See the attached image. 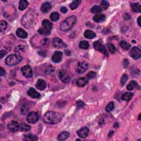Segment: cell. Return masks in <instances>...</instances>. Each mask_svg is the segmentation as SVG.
Returning <instances> with one entry per match:
<instances>
[{
    "mask_svg": "<svg viewBox=\"0 0 141 141\" xmlns=\"http://www.w3.org/2000/svg\"><path fill=\"white\" fill-rule=\"evenodd\" d=\"M62 114L55 112V111H48L45 114L44 116V121L46 124H56L60 122L63 118Z\"/></svg>",
    "mask_w": 141,
    "mask_h": 141,
    "instance_id": "cell-1",
    "label": "cell"
},
{
    "mask_svg": "<svg viewBox=\"0 0 141 141\" xmlns=\"http://www.w3.org/2000/svg\"><path fill=\"white\" fill-rule=\"evenodd\" d=\"M77 18L76 15H71L68 17L63 22L61 23L60 25V30L62 31H67L73 28L76 24Z\"/></svg>",
    "mask_w": 141,
    "mask_h": 141,
    "instance_id": "cell-2",
    "label": "cell"
},
{
    "mask_svg": "<svg viewBox=\"0 0 141 141\" xmlns=\"http://www.w3.org/2000/svg\"><path fill=\"white\" fill-rule=\"evenodd\" d=\"M23 57L19 55H10L7 56L5 60L6 64L9 66H14L17 65L21 62L22 60Z\"/></svg>",
    "mask_w": 141,
    "mask_h": 141,
    "instance_id": "cell-3",
    "label": "cell"
},
{
    "mask_svg": "<svg viewBox=\"0 0 141 141\" xmlns=\"http://www.w3.org/2000/svg\"><path fill=\"white\" fill-rule=\"evenodd\" d=\"M93 46H94V48L96 50H97V51L102 53V54L106 56H108V53L107 50H106L104 45L103 44L102 42L100 41L99 40L95 41L94 42V44H93Z\"/></svg>",
    "mask_w": 141,
    "mask_h": 141,
    "instance_id": "cell-4",
    "label": "cell"
},
{
    "mask_svg": "<svg viewBox=\"0 0 141 141\" xmlns=\"http://www.w3.org/2000/svg\"><path fill=\"white\" fill-rule=\"evenodd\" d=\"M89 65L86 62H81L78 63L76 66V71L77 73L81 74L86 72V70L88 68Z\"/></svg>",
    "mask_w": 141,
    "mask_h": 141,
    "instance_id": "cell-5",
    "label": "cell"
},
{
    "mask_svg": "<svg viewBox=\"0 0 141 141\" xmlns=\"http://www.w3.org/2000/svg\"><path fill=\"white\" fill-rule=\"evenodd\" d=\"M58 76H59L61 81L64 82V83H68L70 81L71 77L70 76V74L66 70H61L59 72Z\"/></svg>",
    "mask_w": 141,
    "mask_h": 141,
    "instance_id": "cell-6",
    "label": "cell"
},
{
    "mask_svg": "<svg viewBox=\"0 0 141 141\" xmlns=\"http://www.w3.org/2000/svg\"><path fill=\"white\" fill-rule=\"evenodd\" d=\"M52 44L53 46L57 49H63L67 47V45L64 43L62 40L58 38H55L53 40Z\"/></svg>",
    "mask_w": 141,
    "mask_h": 141,
    "instance_id": "cell-7",
    "label": "cell"
},
{
    "mask_svg": "<svg viewBox=\"0 0 141 141\" xmlns=\"http://www.w3.org/2000/svg\"><path fill=\"white\" fill-rule=\"evenodd\" d=\"M21 71L23 75L25 78H30L33 76V71L29 65H25L21 68Z\"/></svg>",
    "mask_w": 141,
    "mask_h": 141,
    "instance_id": "cell-8",
    "label": "cell"
},
{
    "mask_svg": "<svg viewBox=\"0 0 141 141\" xmlns=\"http://www.w3.org/2000/svg\"><path fill=\"white\" fill-rule=\"evenodd\" d=\"M27 121L30 124H35L39 119V115L36 112H31L27 116Z\"/></svg>",
    "mask_w": 141,
    "mask_h": 141,
    "instance_id": "cell-9",
    "label": "cell"
},
{
    "mask_svg": "<svg viewBox=\"0 0 141 141\" xmlns=\"http://www.w3.org/2000/svg\"><path fill=\"white\" fill-rule=\"evenodd\" d=\"M130 56L134 59H138L141 56V51L137 47H134L130 51Z\"/></svg>",
    "mask_w": 141,
    "mask_h": 141,
    "instance_id": "cell-10",
    "label": "cell"
},
{
    "mask_svg": "<svg viewBox=\"0 0 141 141\" xmlns=\"http://www.w3.org/2000/svg\"><path fill=\"white\" fill-rule=\"evenodd\" d=\"M20 125L17 121H12L8 125V128L12 132H16L19 130Z\"/></svg>",
    "mask_w": 141,
    "mask_h": 141,
    "instance_id": "cell-11",
    "label": "cell"
},
{
    "mask_svg": "<svg viewBox=\"0 0 141 141\" xmlns=\"http://www.w3.org/2000/svg\"><path fill=\"white\" fill-rule=\"evenodd\" d=\"M89 132V130L88 128H87V127H82L81 129H80L77 131V135H78V136L80 137L81 138H84L88 136Z\"/></svg>",
    "mask_w": 141,
    "mask_h": 141,
    "instance_id": "cell-12",
    "label": "cell"
},
{
    "mask_svg": "<svg viewBox=\"0 0 141 141\" xmlns=\"http://www.w3.org/2000/svg\"><path fill=\"white\" fill-rule=\"evenodd\" d=\"M62 53L61 51H56L52 55V60L55 63H59L62 60Z\"/></svg>",
    "mask_w": 141,
    "mask_h": 141,
    "instance_id": "cell-13",
    "label": "cell"
},
{
    "mask_svg": "<svg viewBox=\"0 0 141 141\" xmlns=\"http://www.w3.org/2000/svg\"><path fill=\"white\" fill-rule=\"evenodd\" d=\"M27 93L29 96H30L32 98H34V99H35V98L36 99H38V98L41 97L40 94L37 92L33 88H31L29 89Z\"/></svg>",
    "mask_w": 141,
    "mask_h": 141,
    "instance_id": "cell-14",
    "label": "cell"
},
{
    "mask_svg": "<svg viewBox=\"0 0 141 141\" xmlns=\"http://www.w3.org/2000/svg\"><path fill=\"white\" fill-rule=\"evenodd\" d=\"M36 88L40 90H42L46 88V82L42 79H40L36 82V84L35 85Z\"/></svg>",
    "mask_w": 141,
    "mask_h": 141,
    "instance_id": "cell-15",
    "label": "cell"
},
{
    "mask_svg": "<svg viewBox=\"0 0 141 141\" xmlns=\"http://www.w3.org/2000/svg\"><path fill=\"white\" fill-rule=\"evenodd\" d=\"M88 83V80L87 78H84V77L77 79L76 82L77 86L79 87H83L86 86Z\"/></svg>",
    "mask_w": 141,
    "mask_h": 141,
    "instance_id": "cell-16",
    "label": "cell"
},
{
    "mask_svg": "<svg viewBox=\"0 0 141 141\" xmlns=\"http://www.w3.org/2000/svg\"><path fill=\"white\" fill-rule=\"evenodd\" d=\"M16 35L18 37L21 39H25L27 38L28 33L22 28L18 29L16 31Z\"/></svg>",
    "mask_w": 141,
    "mask_h": 141,
    "instance_id": "cell-17",
    "label": "cell"
},
{
    "mask_svg": "<svg viewBox=\"0 0 141 141\" xmlns=\"http://www.w3.org/2000/svg\"><path fill=\"white\" fill-rule=\"evenodd\" d=\"M51 6L49 2H46L41 5V10L44 13L49 12L50 10H51Z\"/></svg>",
    "mask_w": 141,
    "mask_h": 141,
    "instance_id": "cell-18",
    "label": "cell"
},
{
    "mask_svg": "<svg viewBox=\"0 0 141 141\" xmlns=\"http://www.w3.org/2000/svg\"><path fill=\"white\" fill-rule=\"evenodd\" d=\"M42 26L43 28L47 29V30L51 31V29L53 28V25L51 22H50L49 20L47 19H45L42 22Z\"/></svg>",
    "mask_w": 141,
    "mask_h": 141,
    "instance_id": "cell-19",
    "label": "cell"
},
{
    "mask_svg": "<svg viewBox=\"0 0 141 141\" xmlns=\"http://www.w3.org/2000/svg\"><path fill=\"white\" fill-rule=\"evenodd\" d=\"M105 18L106 17L105 15L102 14H97L94 15V17H93V20H94V21H95V22L100 23L104 21L105 20Z\"/></svg>",
    "mask_w": 141,
    "mask_h": 141,
    "instance_id": "cell-20",
    "label": "cell"
},
{
    "mask_svg": "<svg viewBox=\"0 0 141 141\" xmlns=\"http://www.w3.org/2000/svg\"><path fill=\"white\" fill-rule=\"evenodd\" d=\"M69 136H70V134H69L68 132L63 131L62 132H61V134L58 136L57 140L58 141H62L67 139Z\"/></svg>",
    "mask_w": 141,
    "mask_h": 141,
    "instance_id": "cell-21",
    "label": "cell"
},
{
    "mask_svg": "<svg viewBox=\"0 0 141 141\" xmlns=\"http://www.w3.org/2000/svg\"><path fill=\"white\" fill-rule=\"evenodd\" d=\"M95 33L90 30H86L84 33V36L87 39H93L95 37Z\"/></svg>",
    "mask_w": 141,
    "mask_h": 141,
    "instance_id": "cell-22",
    "label": "cell"
},
{
    "mask_svg": "<svg viewBox=\"0 0 141 141\" xmlns=\"http://www.w3.org/2000/svg\"><path fill=\"white\" fill-rule=\"evenodd\" d=\"M133 96H134V94H133L132 93L126 92L122 95L121 99L122 100H125V101H127V102H129V101H130L132 99Z\"/></svg>",
    "mask_w": 141,
    "mask_h": 141,
    "instance_id": "cell-23",
    "label": "cell"
},
{
    "mask_svg": "<svg viewBox=\"0 0 141 141\" xmlns=\"http://www.w3.org/2000/svg\"><path fill=\"white\" fill-rule=\"evenodd\" d=\"M29 2L25 0H22L19 2V9L20 10H24L26 7L28 6Z\"/></svg>",
    "mask_w": 141,
    "mask_h": 141,
    "instance_id": "cell-24",
    "label": "cell"
},
{
    "mask_svg": "<svg viewBox=\"0 0 141 141\" xmlns=\"http://www.w3.org/2000/svg\"><path fill=\"white\" fill-rule=\"evenodd\" d=\"M24 140L25 141H37L38 139L36 136L31 134H28L24 136Z\"/></svg>",
    "mask_w": 141,
    "mask_h": 141,
    "instance_id": "cell-25",
    "label": "cell"
},
{
    "mask_svg": "<svg viewBox=\"0 0 141 141\" xmlns=\"http://www.w3.org/2000/svg\"><path fill=\"white\" fill-rule=\"evenodd\" d=\"M31 129V126L25 123H21L20 124L19 130L22 131H29Z\"/></svg>",
    "mask_w": 141,
    "mask_h": 141,
    "instance_id": "cell-26",
    "label": "cell"
},
{
    "mask_svg": "<svg viewBox=\"0 0 141 141\" xmlns=\"http://www.w3.org/2000/svg\"><path fill=\"white\" fill-rule=\"evenodd\" d=\"M81 3V1L80 0H76V1H73L70 5V7L71 9L74 10L76 9L77 7L79 6V5Z\"/></svg>",
    "mask_w": 141,
    "mask_h": 141,
    "instance_id": "cell-27",
    "label": "cell"
},
{
    "mask_svg": "<svg viewBox=\"0 0 141 141\" xmlns=\"http://www.w3.org/2000/svg\"><path fill=\"white\" fill-rule=\"evenodd\" d=\"M132 10L134 12H141V5L138 3H134L132 5Z\"/></svg>",
    "mask_w": 141,
    "mask_h": 141,
    "instance_id": "cell-28",
    "label": "cell"
},
{
    "mask_svg": "<svg viewBox=\"0 0 141 141\" xmlns=\"http://www.w3.org/2000/svg\"><path fill=\"white\" fill-rule=\"evenodd\" d=\"M79 46L82 49L84 50H87L88 49L89 47V42L86 41H82L80 43H79Z\"/></svg>",
    "mask_w": 141,
    "mask_h": 141,
    "instance_id": "cell-29",
    "label": "cell"
},
{
    "mask_svg": "<svg viewBox=\"0 0 141 141\" xmlns=\"http://www.w3.org/2000/svg\"><path fill=\"white\" fill-rule=\"evenodd\" d=\"M137 86V83L135 81H132L130 82L127 86V89L128 90H132Z\"/></svg>",
    "mask_w": 141,
    "mask_h": 141,
    "instance_id": "cell-30",
    "label": "cell"
},
{
    "mask_svg": "<svg viewBox=\"0 0 141 141\" xmlns=\"http://www.w3.org/2000/svg\"><path fill=\"white\" fill-rule=\"evenodd\" d=\"M25 51V47L23 45H19L17 46L15 49V52L17 53L18 54H22Z\"/></svg>",
    "mask_w": 141,
    "mask_h": 141,
    "instance_id": "cell-31",
    "label": "cell"
},
{
    "mask_svg": "<svg viewBox=\"0 0 141 141\" xmlns=\"http://www.w3.org/2000/svg\"><path fill=\"white\" fill-rule=\"evenodd\" d=\"M120 46L122 49H123L124 50H128L131 47L130 44L125 41H122L120 42Z\"/></svg>",
    "mask_w": 141,
    "mask_h": 141,
    "instance_id": "cell-32",
    "label": "cell"
},
{
    "mask_svg": "<svg viewBox=\"0 0 141 141\" xmlns=\"http://www.w3.org/2000/svg\"><path fill=\"white\" fill-rule=\"evenodd\" d=\"M90 11L92 13H94V14H98V13H99L102 11V9L100 6H93L92 8Z\"/></svg>",
    "mask_w": 141,
    "mask_h": 141,
    "instance_id": "cell-33",
    "label": "cell"
},
{
    "mask_svg": "<svg viewBox=\"0 0 141 141\" xmlns=\"http://www.w3.org/2000/svg\"><path fill=\"white\" fill-rule=\"evenodd\" d=\"M60 15L57 12H53L50 15V19L54 22H56L59 19Z\"/></svg>",
    "mask_w": 141,
    "mask_h": 141,
    "instance_id": "cell-34",
    "label": "cell"
},
{
    "mask_svg": "<svg viewBox=\"0 0 141 141\" xmlns=\"http://www.w3.org/2000/svg\"><path fill=\"white\" fill-rule=\"evenodd\" d=\"M38 31L40 34L44 35H49L51 33V31L47 30V29L44 28H40L38 30Z\"/></svg>",
    "mask_w": 141,
    "mask_h": 141,
    "instance_id": "cell-35",
    "label": "cell"
},
{
    "mask_svg": "<svg viewBox=\"0 0 141 141\" xmlns=\"http://www.w3.org/2000/svg\"><path fill=\"white\" fill-rule=\"evenodd\" d=\"M55 68L53 67L52 66L50 65V66H47V67L46 68V69H45V72L46 74H50L54 73L55 72Z\"/></svg>",
    "mask_w": 141,
    "mask_h": 141,
    "instance_id": "cell-36",
    "label": "cell"
},
{
    "mask_svg": "<svg viewBox=\"0 0 141 141\" xmlns=\"http://www.w3.org/2000/svg\"><path fill=\"white\" fill-rule=\"evenodd\" d=\"M100 8L102 10H106L109 7V3L107 1H102L100 3Z\"/></svg>",
    "mask_w": 141,
    "mask_h": 141,
    "instance_id": "cell-37",
    "label": "cell"
},
{
    "mask_svg": "<svg viewBox=\"0 0 141 141\" xmlns=\"http://www.w3.org/2000/svg\"><path fill=\"white\" fill-rule=\"evenodd\" d=\"M108 48L111 54H115L116 51V49L115 46L111 43L108 44Z\"/></svg>",
    "mask_w": 141,
    "mask_h": 141,
    "instance_id": "cell-38",
    "label": "cell"
},
{
    "mask_svg": "<svg viewBox=\"0 0 141 141\" xmlns=\"http://www.w3.org/2000/svg\"><path fill=\"white\" fill-rule=\"evenodd\" d=\"M114 107H115L114 103L113 102H110L108 104L107 106H106L105 110L107 112H110V111H113L114 110Z\"/></svg>",
    "mask_w": 141,
    "mask_h": 141,
    "instance_id": "cell-39",
    "label": "cell"
},
{
    "mask_svg": "<svg viewBox=\"0 0 141 141\" xmlns=\"http://www.w3.org/2000/svg\"><path fill=\"white\" fill-rule=\"evenodd\" d=\"M7 23L4 20H1V23H0V30L1 31H4L5 29L7 28Z\"/></svg>",
    "mask_w": 141,
    "mask_h": 141,
    "instance_id": "cell-40",
    "label": "cell"
},
{
    "mask_svg": "<svg viewBox=\"0 0 141 141\" xmlns=\"http://www.w3.org/2000/svg\"><path fill=\"white\" fill-rule=\"evenodd\" d=\"M97 76V73L95 72H90L88 73L87 74V78L88 79H93L95 77Z\"/></svg>",
    "mask_w": 141,
    "mask_h": 141,
    "instance_id": "cell-41",
    "label": "cell"
},
{
    "mask_svg": "<svg viewBox=\"0 0 141 141\" xmlns=\"http://www.w3.org/2000/svg\"><path fill=\"white\" fill-rule=\"evenodd\" d=\"M127 79H128V76H127V74H124L123 76H122L121 79V84L122 86H124L125 84V83L127 82Z\"/></svg>",
    "mask_w": 141,
    "mask_h": 141,
    "instance_id": "cell-42",
    "label": "cell"
},
{
    "mask_svg": "<svg viewBox=\"0 0 141 141\" xmlns=\"http://www.w3.org/2000/svg\"><path fill=\"white\" fill-rule=\"evenodd\" d=\"M28 108L25 107V106H24V107H23L22 108V109H21V111H22V113L23 114H26V113L28 112Z\"/></svg>",
    "mask_w": 141,
    "mask_h": 141,
    "instance_id": "cell-43",
    "label": "cell"
},
{
    "mask_svg": "<svg viewBox=\"0 0 141 141\" xmlns=\"http://www.w3.org/2000/svg\"><path fill=\"white\" fill-rule=\"evenodd\" d=\"M77 104V105H78V107H79V108L83 107L84 105V104L83 102H82V101H78Z\"/></svg>",
    "mask_w": 141,
    "mask_h": 141,
    "instance_id": "cell-44",
    "label": "cell"
},
{
    "mask_svg": "<svg viewBox=\"0 0 141 141\" xmlns=\"http://www.w3.org/2000/svg\"><path fill=\"white\" fill-rule=\"evenodd\" d=\"M0 74L1 76H3L6 74V71L2 67L0 68Z\"/></svg>",
    "mask_w": 141,
    "mask_h": 141,
    "instance_id": "cell-45",
    "label": "cell"
},
{
    "mask_svg": "<svg viewBox=\"0 0 141 141\" xmlns=\"http://www.w3.org/2000/svg\"><path fill=\"white\" fill-rule=\"evenodd\" d=\"M61 12H62L63 14H65V13L67 12V8L65 7H62L61 8Z\"/></svg>",
    "mask_w": 141,
    "mask_h": 141,
    "instance_id": "cell-46",
    "label": "cell"
},
{
    "mask_svg": "<svg viewBox=\"0 0 141 141\" xmlns=\"http://www.w3.org/2000/svg\"><path fill=\"white\" fill-rule=\"evenodd\" d=\"M6 54V51L5 50H1V58H2Z\"/></svg>",
    "mask_w": 141,
    "mask_h": 141,
    "instance_id": "cell-47",
    "label": "cell"
},
{
    "mask_svg": "<svg viewBox=\"0 0 141 141\" xmlns=\"http://www.w3.org/2000/svg\"><path fill=\"white\" fill-rule=\"evenodd\" d=\"M124 17L125 19H126V20H129L130 19V18H131L130 15L129 14H127V13H125V14L124 15Z\"/></svg>",
    "mask_w": 141,
    "mask_h": 141,
    "instance_id": "cell-48",
    "label": "cell"
},
{
    "mask_svg": "<svg viewBox=\"0 0 141 141\" xmlns=\"http://www.w3.org/2000/svg\"><path fill=\"white\" fill-rule=\"evenodd\" d=\"M141 17H139L138 18V19H137V23H138V25H139L140 26H141Z\"/></svg>",
    "mask_w": 141,
    "mask_h": 141,
    "instance_id": "cell-49",
    "label": "cell"
},
{
    "mask_svg": "<svg viewBox=\"0 0 141 141\" xmlns=\"http://www.w3.org/2000/svg\"><path fill=\"white\" fill-rule=\"evenodd\" d=\"M138 119H139V120H141V114H140V115H139V118H138Z\"/></svg>",
    "mask_w": 141,
    "mask_h": 141,
    "instance_id": "cell-50",
    "label": "cell"
}]
</instances>
